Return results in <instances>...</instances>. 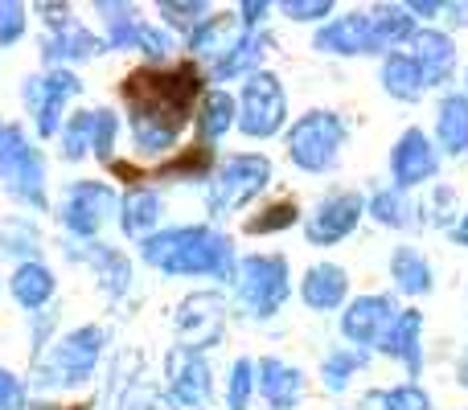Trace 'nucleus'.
Wrapping results in <instances>:
<instances>
[{
    "instance_id": "obj_1",
    "label": "nucleus",
    "mask_w": 468,
    "mask_h": 410,
    "mask_svg": "<svg viewBox=\"0 0 468 410\" xmlns=\"http://www.w3.org/2000/svg\"><path fill=\"white\" fill-rule=\"evenodd\" d=\"M123 107L132 115V131L144 152H169L181 128L194 120V103L202 95V74L194 62L181 66H140L123 79Z\"/></svg>"
},
{
    "instance_id": "obj_2",
    "label": "nucleus",
    "mask_w": 468,
    "mask_h": 410,
    "mask_svg": "<svg viewBox=\"0 0 468 410\" xmlns=\"http://www.w3.org/2000/svg\"><path fill=\"white\" fill-rule=\"evenodd\" d=\"M140 255L148 267L165 275H214V279H230L234 275V247L210 226H177V230H161L153 238L140 242Z\"/></svg>"
},
{
    "instance_id": "obj_3",
    "label": "nucleus",
    "mask_w": 468,
    "mask_h": 410,
    "mask_svg": "<svg viewBox=\"0 0 468 410\" xmlns=\"http://www.w3.org/2000/svg\"><path fill=\"white\" fill-rule=\"evenodd\" d=\"M346 120L337 111H308L292 123L288 131V156L296 169L304 173H324L337 164L341 144H346Z\"/></svg>"
},
{
    "instance_id": "obj_4",
    "label": "nucleus",
    "mask_w": 468,
    "mask_h": 410,
    "mask_svg": "<svg viewBox=\"0 0 468 410\" xmlns=\"http://www.w3.org/2000/svg\"><path fill=\"white\" fill-rule=\"evenodd\" d=\"M0 185L16 202L46 209V164L37 148L21 136V128H8L0 140Z\"/></svg>"
},
{
    "instance_id": "obj_5",
    "label": "nucleus",
    "mask_w": 468,
    "mask_h": 410,
    "mask_svg": "<svg viewBox=\"0 0 468 410\" xmlns=\"http://www.w3.org/2000/svg\"><path fill=\"white\" fill-rule=\"evenodd\" d=\"M239 300L250 316L267 321L288 300V258L283 255H247L239 263Z\"/></svg>"
},
{
    "instance_id": "obj_6",
    "label": "nucleus",
    "mask_w": 468,
    "mask_h": 410,
    "mask_svg": "<svg viewBox=\"0 0 468 410\" xmlns=\"http://www.w3.org/2000/svg\"><path fill=\"white\" fill-rule=\"evenodd\" d=\"M271 181V161L259 152H242L222 161V169L210 177V214H234L263 194V185Z\"/></svg>"
},
{
    "instance_id": "obj_7",
    "label": "nucleus",
    "mask_w": 468,
    "mask_h": 410,
    "mask_svg": "<svg viewBox=\"0 0 468 410\" xmlns=\"http://www.w3.org/2000/svg\"><path fill=\"white\" fill-rule=\"evenodd\" d=\"M239 128L247 131L250 140H267L283 128L288 120V95H283L280 79L275 74L255 70L247 82H242V95H239Z\"/></svg>"
},
{
    "instance_id": "obj_8",
    "label": "nucleus",
    "mask_w": 468,
    "mask_h": 410,
    "mask_svg": "<svg viewBox=\"0 0 468 410\" xmlns=\"http://www.w3.org/2000/svg\"><path fill=\"white\" fill-rule=\"evenodd\" d=\"M99 353H103V329L87 324V329H74L70 337H62L49 357L41 362V382L46 386H79L90 378Z\"/></svg>"
},
{
    "instance_id": "obj_9",
    "label": "nucleus",
    "mask_w": 468,
    "mask_h": 410,
    "mask_svg": "<svg viewBox=\"0 0 468 410\" xmlns=\"http://www.w3.org/2000/svg\"><path fill=\"white\" fill-rule=\"evenodd\" d=\"M115 209H120V202H115L112 185H103V181H74L62 202V222L79 238H95Z\"/></svg>"
},
{
    "instance_id": "obj_10",
    "label": "nucleus",
    "mask_w": 468,
    "mask_h": 410,
    "mask_svg": "<svg viewBox=\"0 0 468 410\" xmlns=\"http://www.w3.org/2000/svg\"><path fill=\"white\" fill-rule=\"evenodd\" d=\"M79 90H82V82H79V74H70V70H49V74H41V79H29L25 99H29V107H33V123H37L41 140L58 136V128H62V107L70 103Z\"/></svg>"
},
{
    "instance_id": "obj_11",
    "label": "nucleus",
    "mask_w": 468,
    "mask_h": 410,
    "mask_svg": "<svg viewBox=\"0 0 468 410\" xmlns=\"http://www.w3.org/2000/svg\"><path fill=\"white\" fill-rule=\"evenodd\" d=\"M357 222H362V197L357 194H329L313 214H308L304 234L313 247H333V242L349 238V234L357 230Z\"/></svg>"
},
{
    "instance_id": "obj_12",
    "label": "nucleus",
    "mask_w": 468,
    "mask_h": 410,
    "mask_svg": "<svg viewBox=\"0 0 468 410\" xmlns=\"http://www.w3.org/2000/svg\"><path fill=\"white\" fill-rule=\"evenodd\" d=\"M210 365L194 349H173L169 353V394L186 410H206L210 406Z\"/></svg>"
},
{
    "instance_id": "obj_13",
    "label": "nucleus",
    "mask_w": 468,
    "mask_h": 410,
    "mask_svg": "<svg viewBox=\"0 0 468 410\" xmlns=\"http://www.w3.org/2000/svg\"><path fill=\"white\" fill-rule=\"evenodd\" d=\"M222 300L214 291H194L186 304L177 308V332H181V349L202 353L206 345H214L222 332Z\"/></svg>"
},
{
    "instance_id": "obj_14",
    "label": "nucleus",
    "mask_w": 468,
    "mask_h": 410,
    "mask_svg": "<svg viewBox=\"0 0 468 410\" xmlns=\"http://www.w3.org/2000/svg\"><path fill=\"white\" fill-rule=\"evenodd\" d=\"M316 49L321 54H341V58H362V54H382L378 37H374L370 13H346L329 21L316 33Z\"/></svg>"
},
{
    "instance_id": "obj_15",
    "label": "nucleus",
    "mask_w": 468,
    "mask_h": 410,
    "mask_svg": "<svg viewBox=\"0 0 468 410\" xmlns=\"http://www.w3.org/2000/svg\"><path fill=\"white\" fill-rule=\"evenodd\" d=\"M390 173H395L399 189H411L420 185V181H428L431 173H436V152H431L428 136L423 131H403L395 144V152H390Z\"/></svg>"
},
{
    "instance_id": "obj_16",
    "label": "nucleus",
    "mask_w": 468,
    "mask_h": 410,
    "mask_svg": "<svg viewBox=\"0 0 468 410\" xmlns=\"http://www.w3.org/2000/svg\"><path fill=\"white\" fill-rule=\"evenodd\" d=\"M395 321L390 316V300L387 296H357L354 304L341 316V332L354 345H378V337L387 332V324Z\"/></svg>"
},
{
    "instance_id": "obj_17",
    "label": "nucleus",
    "mask_w": 468,
    "mask_h": 410,
    "mask_svg": "<svg viewBox=\"0 0 468 410\" xmlns=\"http://www.w3.org/2000/svg\"><path fill=\"white\" fill-rule=\"evenodd\" d=\"M346 291H349V275H346V267H337V263L308 267L304 283H300V296H304V304L313 308V312H333V308H341L346 304Z\"/></svg>"
},
{
    "instance_id": "obj_18",
    "label": "nucleus",
    "mask_w": 468,
    "mask_h": 410,
    "mask_svg": "<svg viewBox=\"0 0 468 410\" xmlns=\"http://www.w3.org/2000/svg\"><path fill=\"white\" fill-rule=\"evenodd\" d=\"M255 373H259L255 382H259V390H263L267 406H275V410H292L300 403V394H304V373L292 370L280 357H263V362L255 365Z\"/></svg>"
},
{
    "instance_id": "obj_19",
    "label": "nucleus",
    "mask_w": 468,
    "mask_h": 410,
    "mask_svg": "<svg viewBox=\"0 0 468 410\" xmlns=\"http://www.w3.org/2000/svg\"><path fill=\"white\" fill-rule=\"evenodd\" d=\"M103 49H107L103 41L82 29L79 21H62V25H54V33L46 37L41 58H46V62H90V58H99Z\"/></svg>"
},
{
    "instance_id": "obj_20",
    "label": "nucleus",
    "mask_w": 468,
    "mask_h": 410,
    "mask_svg": "<svg viewBox=\"0 0 468 410\" xmlns=\"http://www.w3.org/2000/svg\"><path fill=\"white\" fill-rule=\"evenodd\" d=\"M242 37H247V29H242L239 16L214 13V16H206L194 33H189V49H194V54H206V58H218L222 62V58H227Z\"/></svg>"
},
{
    "instance_id": "obj_21",
    "label": "nucleus",
    "mask_w": 468,
    "mask_h": 410,
    "mask_svg": "<svg viewBox=\"0 0 468 410\" xmlns=\"http://www.w3.org/2000/svg\"><path fill=\"white\" fill-rule=\"evenodd\" d=\"M378 349L387 357H399L415 378V373H420V312L395 316V321L387 324V332L378 337Z\"/></svg>"
},
{
    "instance_id": "obj_22",
    "label": "nucleus",
    "mask_w": 468,
    "mask_h": 410,
    "mask_svg": "<svg viewBox=\"0 0 468 410\" xmlns=\"http://www.w3.org/2000/svg\"><path fill=\"white\" fill-rule=\"evenodd\" d=\"M161 222V197L153 189H132L120 197V226L128 238H153V226Z\"/></svg>"
},
{
    "instance_id": "obj_23",
    "label": "nucleus",
    "mask_w": 468,
    "mask_h": 410,
    "mask_svg": "<svg viewBox=\"0 0 468 410\" xmlns=\"http://www.w3.org/2000/svg\"><path fill=\"white\" fill-rule=\"evenodd\" d=\"M411 62L420 66L423 87H428V82H440L448 70H452V46H448V37H440V33H415Z\"/></svg>"
},
{
    "instance_id": "obj_24",
    "label": "nucleus",
    "mask_w": 468,
    "mask_h": 410,
    "mask_svg": "<svg viewBox=\"0 0 468 410\" xmlns=\"http://www.w3.org/2000/svg\"><path fill=\"white\" fill-rule=\"evenodd\" d=\"M49 296H54V271L49 267L29 258V263H21L13 271V300L21 308H41Z\"/></svg>"
},
{
    "instance_id": "obj_25",
    "label": "nucleus",
    "mask_w": 468,
    "mask_h": 410,
    "mask_svg": "<svg viewBox=\"0 0 468 410\" xmlns=\"http://www.w3.org/2000/svg\"><path fill=\"white\" fill-rule=\"evenodd\" d=\"M234 111H239V107H234V99L227 95V90H210V95L202 99V111H197V128H202V144L210 148V144H218L222 136H227V131L234 128Z\"/></svg>"
},
{
    "instance_id": "obj_26",
    "label": "nucleus",
    "mask_w": 468,
    "mask_h": 410,
    "mask_svg": "<svg viewBox=\"0 0 468 410\" xmlns=\"http://www.w3.org/2000/svg\"><path fill=\"white\" fill-rule=\"evenodd\" d=\"M382 90L395 99H420L423 95V74L411 62V54H387L382 62Z\"/></svg>"
},
{
    "instance_id": "obj_27",
    "label": "nucleus",
    "mask_w": 468,
    "mask_h": 410,
    "mask_svg": "<svg viewBox=\"0 0 468 410\" xmlns=\"http://www.w3.org/2000/svg\"><path fill=\"white\" fill-rule=\"evenodd\" d=\"M263 54H267V37L263 33H247V37H242L239 46H234L218 66H214V79H239V74H247L250 79V70L263 62Z\"/></svg>"
},
{
    "instance_id": "obj_28",
    "label": "nucleus",
    "mask_w": 468,
    "mask_h": 410,
    "mask_svg": "<svg viewBox=\"0 0 468 410\" xmlns=\"http://www.w3.org/2000/svg\"><path fill=\"white\" fill-rule=\"evenodd\" d=\"M390 275H395V283L403 291H411V296H423V291L431 288L428 263H423V255H420V250H411V247H399L395 250V258H390Z\"/></svg>"
},
{
    "instance_id": "obj_29",
    "label": "nucleus",
    "mask_w": 468,
    "mask_h": 410,
    "mask_svg": "<svg viewBox=\"0 0 468 410\" xmlns=\"http://www.w3.org/2000/svg\"><path fill=\"white\" fill-rule=\"evenodd\" d=\"M99 13H103V21H107V46L112 49L136 46V33L144 21H136V13H132L128 5H107V0H99Z\"/></svg>"
},
{
    "instance_id": "obj_30",
    "label": "nucleus",
    "mask_w": 468,
    "mask_h": 410,
    "mask_svg": "<svg viewBox=\"0 0 468 410\" xmlns=\"http://www.w3.org/2000/svg\"><path fill=\"white\" fill-rule=\"evenodd\" d=\"M153 177L156 181H202V177H210V148H206V144L186 148V156L161 164Z\"/></svg>"
},
{
    "instance_id": "obj_31",
    "label": "nucleus",
    "mask_w": 468,
    "mask_h": 410,
    "mask_svg": "<svg viewBox=\"0 0 468 410\" xmlns=\"http://www.w3.org/2000/svg\"><path fill=\"white\" fill-rule=\"evenodd\" d=\"M370 25H374V37H378V49L387 54L390 46H399V41L411 37V13H403V8H374L370 13Z\"/></svg>"
},
{
    "instance_id": "obj_32",
    "label": "nucleus",
    "mask_w": 468,
    "mask_h": 410,
    "mask_svg": "<svg viewBox=\"0 0 468 410\" xmlns=\"http://www.w3.org/2000/svg\"><path fill=\"white\" fill-rule=\"evenodd\" d=\"M82 255H87L90 267L103 275V288H107V291H115V296H120V291L128 288L132 275H128V263H123V255H115L112 247H99V242H90Z\"/></svg>"
},
{
    "instance_id": "obj_33",
    "label": "nucleus",
    "mask_w": 468,
    "mask_h": 410,
    "mask_svg": "<svg viewBox=\"0 0 468 410\" xmlns=\"http://www.w3.org/2000/svg\"><path fill=\"white\" fill-rule=\"evenodd\" d=\"M440 140L448 152H464L468 148V103L464 99H448L440 107Z\"/></svg>"
},
{
    "instance_id": "obj_34",
    "label": "nucleus",
    "mask_w": 468,
    "mask_h": 410,
    "mask_svg": "<svg viewBox=\"0 0 468 410\" xmlns=\"http://www.w3.org/2000/svg\"><path fill=\"white\" fill-rule=\"evenodd\" d=\"M362 365H366V353H354V349H337V353H329L324 357V365H321L324 390H329V394H341V390L349 386V378H354Z\"/></svg>"
},
{
    "instance_id": "obj_35",
    "label": "nucleus",
    "mask_w": 468,
    "mask_h": 410,
    "mask_svg": "<svg viewBox=\"0 0 468 410\" xmlns=\"http://www.w3.org/2000/svg\"><path fill=\"white\" fill-rule=\"evenodd\" d=\"M296 217H300V209L296 202H271V205H263L255 217H247V234H275V230H288V226H296Z\"/></svg>"
},
{
    "instance_id": "obj_36",
    "label": "nucleus",
    "mask_w": 468,
    "mask_h": 410,
    "mask_svg": "<svg viewBox=\"0 0 468 410\" xmlns=\"http://www.w3.org/2000/svg\"><path fill=\"white\" fill-rule=\"evenodd\" d=\"M250 394H255V362L250 357H239L230 365V386H227V406L230 410H247Z\"/></svg>"
},
{
    "instance_id": "obj_37",
    "label": "nucleus",
    "mask_w": 468,
    "mask_h": 410,
    "mask_svg": "<svg viewBox=\"0 0 468 410\" xmlns=\"http://www.w3.org/2000/svg\"><path fill=\"white\" fill-rule=\"evenodd\" d=\"M90 131H95V111H79L62 131V156L79 161L82 152H90Z\"/></svg>"
},
{
    "instance_id": "obj_38",
    "label": "nucleus",
    "mask_w": 468,
    "mask_h": 410,
    "mask_svg": "<svg viewBox=\"0 0 468 410\" xmlns=\"http://www.w3.org/2000/svg\"><path fill=\"white\" fill-rule=\"evenodd\" d=\"M370 406L378 410H428V394L420 386H395V390H382V394H370Z\"/></svg>"
},
{
    "instance_id": "obj_39",
    "label": "nucleus",
    "mask_w": 468,
    "mask_h": 410,
    "mask_svg": "<svg viewBox=\"0 0 468 410\" xmlns=\"http://www.w3.org/2000/svg\"><path fill=\"white\" fill-rule=\"evenodd\" d=\"M370 214L378 217L382 226H407L411 217H407V205H403V194L399 189H378V194L370 197Z\"/></svg>"
},
{
    "instance_id": "obj_40",
    "label": "nucleus",
    "mask_w": 468,
    "mask_h": 410,
    "mask_svg": "<svg viewBox=\"0 0 468 410\" xmlns=\"http://www.w3.org/2000/svg\"><path fill=\"white\" fill-rule=\"evenodd\" d=\"M115 136H120V120H115L112 111H95V131H90V152H95L99 161L112 164Z\"/></svg>"
},
{
    "instance_id": "obj_41",
    "label": "nucleus",
    "mask_w": 468,
    "mask_h": 410,
    "mask_svg": "<svg viewBox=\"0 0 468 410\" xmlns=\"http://www.w3.org/2000/svg\"><path fill=\"white\" fill-rule=\"evenodd\" d=\"M161 16L173 25V29L194 33L197 25L210 16V5H177V0H165V5H161Z\"/></svg>"
},
{
    "instance_id": "obj_42",
    "label": "nucleus",
    "mask_w": 468,
    "mask_h": 410,
    "mask_svg": "<svg viewBox=\"0 0 468 410\" xmlns=\"http://www.w3.org/2000/svg\"><path fill=\"white\" fill-rule=\"evenodd\" d=\"M132 49L148 54V62H165V58L173 54V37H169V33H161V29H153V25H140L136 46H132Z\"/></svg>"
},
{
    "instance_id": "obj_43",
    "label": "nucleus",
    "mask_w": 468,
    "mask_h": 410,
    "mask_svg": "<svg viewBox=\"0 0 468 410\" xmlns=\"http://www.w3.org/2000/svg\"><path fill=\"white\" fill-rule=\"evenodd\" d=\"M280 13L292 16V21H321V16L333 13V5L329 0H283Z\"/></svg>"
},
{
    "instance_id": "obj_44",
    "label": "nucleus",
    "mask_w": 468,
    "mask_h": 410,
    "mask_svg": "<svg viewBox=\"0 0 468 410\" xmlns=\"http://www.w3.org/2000/svg\"><path fill=\"white\" fill-rule=\"evenodd\" d=\"M25 33V8L21 5H0V46H13Z\"/></svg>"
},
{
    "instance_id": "obj_45",
    "label": "nucleus",
    "mask_w": 468,
    "mask_h": 410,
    "mask_svg": "<svg viewBox=\"0 0 468 410\" xmlns=\"http://www.w3.org/2000/svg\"><path fill=\"white\" fill-rule=\"evenodd\" d=\"M0 242H5V247H0V250H8V255H16V250H21V255H33V250H37V238H33V230H29V226H13V222L5 226V234H0Z\"/></svg>"
},
{
    "instance_id": "obj_46",
    "label": "nucleus",
    "mask_w": 468,
    "mask_h": 410,
    "mask_svg": "<svg viewBox=\"0 0 468 410\" xmlns=\"http://www.w3.org/2000/svg\"><path fill=\"white\" fill-rule=\"evenodd\" d=\"M25 406V386L8 370H0V410H21Z\"/></svg>"
},
{
    "instance_id": "obj_47",
    "label": "nucleus",
    "mask_w": 468,
    "mask_h": 410,
    "mask_svg": "<svg viewBox=\"0 0 468 410\" xmlns=\"http://www.w3.org/2000/svg\"><path fill=\"white\" fill-rule=\"evenodd\" d=\"M267 13H271V5H242V8H239V21H242V29L250 33L259 21H263Z\"/></svg>"
},
{
    "instance_id": "obj_48",
    "label": "nucleus",
    "mask_w": 468,
    "mask_h": 410,
    "mask_svg": "<svg viewBox=\"0 0 468 410\" xmlns=\"http://www.w3.org/2000/svg\"><path fill=\"white\" fill-rule=\"evenodd\" d=\"M128 410H169V406H165L156 394H140V398H136V403H132Z\"/></svg>"
},
{
    "instance_id": "obj_49",
    "label": "nucleus",
    "mask_w": 468,
    "mask_h": 410,
    "mask_svg": "<svg viewBox=\"0 0 468 410\" xmlns=\"http://www.w3.org/2000/svg\"><path fill=\"white\" fill-rule=\"evenodd\" d=\"M41 410H87V406H41Z\"/></svg>"
},
{
    "instance_id": "obj_50",
    "label": "nucleus",
    "mask_w": 468,
    "mask_h": 410,
    "mask_svg": "<svg viewBox=\"0 0 468 410\" xmlns=\"http://www.w3.org/2000/svg\"><path fill=\"white\" fill-rule=\"evenodd\" d=\"M461 242H468V222L461 226Z\"/></svg>"
},
{
    "instance_id": "obj_51",
    "label": "nucleus",
    "mask_w": 468,
    "mask_h": 410,
    "mask_svg": "<svg viewBox=\"0 0 468 410\" xmlns=\"http://www.w3.org/2000/svg\"><path fill=\"white\" fill-rule=\"evenodd\" d=\"M5 131H8V128H5V123H0V140H5Z\"/></svg>"
}]
</instances>
